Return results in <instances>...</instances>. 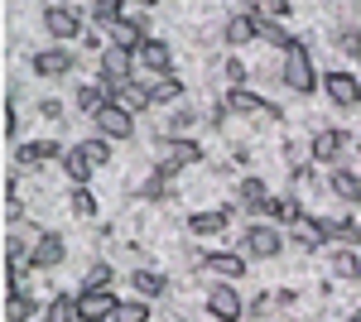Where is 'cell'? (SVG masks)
<instances>
[{"label":"cell","mask_w":361,"mask_h":322,"mask_svg":"<svg viewBox=\"0 0 361 322\" xmlns=\"http://www.w3.org/2000/svg\"><path fill=\"white\" fill-rule=\"evenodd\" d=\"M130 289H135V298H145V303H159V298L169 294V279L159 269H135V274H130Z\"/></svg>","instance_id":"cell-22"},{"label":"cell","mask_w":361,"mask_h":322,"mask_svg":"<svg viewBox=\"0 0 361 322\" xmlns=\"http://www.w3.org/2000/svg\"><path fill=\"white\" fill-rule=\"evenodd\" d=\"M164 197H173V178L149 173V178H145V202H164Z\"/></svg>","instance_id":"cell-36"},{"label":"cell","mask_w":361,"mask_h":322,"mask_svg":"<svg viewBox=\"0 0 361 322\" xmlns=\"http://www.w3.org/2000/svg\"><path fill=\"white\" fill-rule=\"evenodd\" d=\"M78 149H82L87 159H92V168L111 163V154H116V144H111V140H102V135H87V140H78Z\"/></svg>","instance_id":"cell-30"},{"label":"cell","mask_w":361,"mask_h":322,"mask_svg":"<svg viewBox=\"0 0 361 322\" xmlns=\"http://www.w3.org/2000/svg\"><path fill=\"white\" fill-rule=\"evenodd\" d=\"M347 149H352V130H333V125L313 130V140H308V159L323 163V168H337Z\"/></svg>","instance_id":"cell-4"},{"label":"cell","mask_w":361,"mask_h":322,"mask_svg":"<svg viewBox=\"0 0 361 322\" xmlns=\"http://www.w3.org/2000/svg\"><path fill=\"white\" fill-rule=\"evenodd\" d=\"M111 279H116V269H111V260H97V265L87 269L82 289H111Z\"/></svg>","instance_id":"cell-35"},{"label":"cell","mask_w":361,"mask_h":322,"mask_svg":"<svg viewBox=\"0 0 361 322\" xmlns=\"http://www.w3.org/2000/svg\"><path fill=\"white\" fill-rule=\"evenodd\" d=\"M241 250H246L250 260H275L279 250H284V236H279V226H270V221H250L246 236H241Z\"/></svg>","instance_id":"cell-7"},{"label":"cell","mask_w":361,"mask_h":322,"mask_svg":"<svg viewBox=\"0 0 361 322\" xmlns=\"http://www.w3.org/2000/svg\"><path fill=\"white\" fill-rule=\"evenodd\" d=\"M222 78H226V92H231V87H246L250 68L241 63V58H222Z\"/></svg>","instance_id":"cell-37"},{"label":"cell","mask_w":361,"mask_h":322,"mask_svg":"<svg viewBox=\"0 0 361 322\" xmlns=\"http://www.w3.org/2000/svg\"><path fill=\"white\" fill-rule=\"evenodd\" d=\"M121 298L111 289H78V322H111Z\"/></svg>","instance_id":"cell-9"},{"label":"cell","mask_w":361,"mask_h":322,"mask_svg":"<svg viewBox=\"0 0 361 322\" xmlns=\"http://www.w3.org/2000/svg\"><path fill=\"white\" fill-rule=\"evenodd\" d=\"M68 212L82 216V221H92V216L102 212V202H97V192H92V188H73V192H68Z\"/></svg>","instance_id":"cell-29"},{"label":"cell","mask_w":361,"mask_h":322,"mask_svg":"<svg viewBox=\"0 0 361 322\" xmlns=\"http://www.w3.org/2000/svg\"><path fill=\"white\" fill-rule=\"evenodd\" d=\"M173 78V49H169L164 39H145L135 49V82H164Z\"/></svg>","instance_id":"cell-3"},{"label":"cell","mask_w":361,"mask_h":322,"mask_svg":"<svg viewBox=\"0 0 361 322\" xmlns=\"http://www.w3.org/2000/svg\"><path fill=\"white\" fill-rule=\"evenodd\" d=\"M145 39H149V20H145V10H140L135 20L126 15L116 29H106V49H121V54H135Z\"/></svg>","instance_id":"cell-13"},{"label":"cell","mask_w":361,"mask_h":322,"mask_svg":"<svg viewBox=\"0 0 361 322\" xmlns=\"http://www.w3.org/2000/svg\"><path fill=\"white\" fill-rule=\"evenodd\" d=\"M20 135V106H15V97H5V140H15Z\"/></svg>","instance_id":"cell-38"},{"label":"cell","mask_w":361,"mask_h":322,"mask_svg":"<svg viewBox=\"0 0 361 322\" xmlns=\"http://www.w3.org/2000/svg\"><path fill=\"white\" fill-rule=\"evenodd\" d=\"M29 318H39L34 294H5V322H29Z\"/></svg>","instance_id":"cell-27"},{"label":"cell","mask_w":361,"mask_h":322,"mask_svg":"<svg viewBox=\"0 0 361 322\" xmlns=\"http://www.w3.org/2000/svg\"><path fill=\"white\" fill-rule=\"evenodd\" d=\"M63 154H68V149H63L58 140H34V144H20V149H15V168H29V173H34L39 163H63Z\"/></svg>","instance_id":"cell-17"},{"label":"cell","mask_w":361,"mask_h":322,"mask_svg":"<svg viewBox=\"0 0 361 322\" xmlns=\"http://www.w3.org/2000/svg\"><path fill=\"white\" fill-rule=\"evenodd\" d=\"M39 116H44V120H63V101H58V97H44V101H39Z\"/></svg>","instance_id":"cell-39"},{"label":"cell","mask_w":361,"mask_h":322,"mask_svg":"<svg viewBox=\"0 0 361 322\" xmlns=\"http://www.w3.org/2000/svg\"><path fill=\"white\" fill-rule=\"evenodd\" d=\"M126 15H130L126 0H97V5H87V20H92L97 29H116Z\"/></svg>","instance_id":"cell-23"},{"label":"cell","mask_w":361,"mask_h":322,"mask_svg":"<svg viewBox=\"0 0 361 322\" xmlns=\"http://www.w3.org/2000/svg\"><path fill=\"white\" fill-rule=\"evenodd\" d=\"M328 269H333V279H342V284H357L361 279V255L347 250V245H337L333 255H328Z\"/></svg>","instance_id":"cell-24"},{"label":"cell","mask_w":361,"mask_h":322,"mask_svg":"<svg viewBox=\"0 0 361 322\" xmlns=\"http://www.w3.org/2000/svg\"><path fill=\"white\" fill-rule=\"evenodd\" d=\"M207 318L212 322H241L246 318V303H241V294L231 284H212L207 289Z\"/></svg>","instance_id":"cell-12"},{"label":"cell","mask_w":361,"mask_h":322,"mask_svg":"<svg viewBox=\"0 0 361 322\" xmlns=\"http://www.w3.org/2000/svg\"><path fill=\"white\" fill-rule=\"evenodd\" d=\"M183 97H188V92H183L178 78H164V82L149 87V101H154V106H183Z\"/></svg>","instance_id":"cell-26"},{"label":"cell","mask_w":361,"mask_h":322,"mask_svg":"<svg viewBox=\"0 0 361 322\" xmlns=\"http://www.w3.org/2000/svg\"><path fill=\"white\" fill-rule=\"evenodd\" d=\"M226 226H231V207H202V212L188 216V236H222Z\"/></svg>","instance_id":"cell-18"},{"label":"cell","mask_w":361,"mask_h":322,"mask_svg":"<svg viewBox=\"0 0 361 322\" xmlns=\"http://www.w3.org/2000/svg\"><path fill=\"white\" fill-rule=\"evenodd\" d=\"M68 260V241L58 231H44V241L34 245V269H58Z\"/></svg>","instance_id":"cell-20"},{"label":"cell","mask_w":361,"mask_h":322,"mask_svg":"<svg viewBox=\"0 0 361 322\" xmlns=\"http://www.w3.org/2000/svg\"><path fill=\"white\" fill-rule=\"evenodd\" d=\"M270 197H275L270 183H265L260 173H246V178H241V188H236V207H241V212H260Z\"/></svg>","instance_id":"cell-19"},{"label":"cell","mask_w":361,"mask_h":322,"mask_svg":"<svg viewBox=\"0 0 361 322\" xmlns=\"http://www.w3.org/2000/svg\"><path fill=\"white\" fill-rule=\"evenodd\" d=\"M92 125H97V135H102V140H111V144L135 140V111H126L121 101H116V106H106L97 120H92Z\"/></svg>","instance_id":"cell-11"},{"label":"cell","mask_w":361,"mask_h":322,"mask_svg":"<svg viewBox=\"0 0 361 322\" xmlns=\"http://www.w3.org/2000/svg\"><path fill=\"white\" fill-rule=\"evenodd\" d=\"M82 49H87V54H97V58L106 54V44H102V34H97V29H87V34H82Z\"/></svg>","instance_id":"cell-40"},{"label":"cell","mask_w":361,"mask_h":322,"mask_svg":"<svg viewBox=\"0 0 361 322\" xmlns=\"http://www.w3.org/2000/svg\"><path fill=\"white\" fill-rule=\"evenodd\" d=\"M279 82H284L294 97H313V92L323 87V78H318V68H313V58H308L304 44H294V49L284 54V63H279Z\"/></svg>","instance_id":"cell-1"},{"label":"cell","mask_w":361,"mask_h":322,"mask_svg":"<svg viewBox=\"0 0 361 322\" xmlns=\"http://www.w3.org/2000/svg\"><path fill=\"white\" fill-rule=\"evenodd\" d=\"M250 39H260V25H255V10H231L222 25V44L226 49H246Z\"/></svg>","instance_id":"cell-15"},{"label":"cell","mask_w":361,"mask_h":322,"mask_svg":"<svg viewBox=\"0 0 361 322\" xmlns=\"http://www.w3.org/2000/svg\"><path fill=\"white\" fill-rule=\"evenodd\" d=\"M44 29L68 49L73 39H82V34H87V20H82L78 5H44Z\"/></svg>","instance_id":"cell-5"},{"label":"cell","mask_w":361,"mask_h":322,"mask_svg":"<svg viewBox=\"0 0 361 322\" xmlns=\"http://www.w3.org/2000/svg\"><path fill=\"white\" fill-rule=\"evenodd\" d=\"M289 241L294 250H304V255H318V250H328V226H323V216L318 212H299L294 216V226H289Z\"/></svg>","instance_id":"cell-6"},{"label":"cell","mask_w":361,"mask_h":322,"mask_svg":"<svg viewBox=\"0 0 361 322\" xmlns=\"http://www.w3.org/2000/svg\"><path fill=\"white\" fill-rule=\"evenodd\" d=\"M197 125V111L183 101V106H173V116H169V140H183V130H193Z\"/></svg>","instance_id":"cell-34"},{"label":"cell","mask_w":361,"mask_h":322,"mask_svg":"<svg viewBox=\"0 0 361 322\" xmlns=\"http://www.w3.org/2000/svg\"><path fill=\"white\" fill-rule=\"evenodd\" d=\"M328 192H333L342 207H357V202H361V173L352 168V163H337V168H328Z\"/></svg>","instance_id":"cell-16"},{"label":"cell","mask_w":361,"mask_h":322,"mask_svg":"<svg viewBox=\"0 0 361 322\" xmlns=\"http://www.w3.org/2000/svg\"><path fill=\"white\" fill-rule=\"evenodd\" d=\"M111 322H154V303H145V298H121V308H116Z\"/></svg>","instance_id":"cell-28"},{"label":"cell","mask_w":361,"mask_h":322,"mask_svg":"<svg viewBox=\"0 0 361 322\" xmlns=\"http://www.w3.org/2000/svg\"><path fill=\"white\" fill-rule=\"evenodd\" d=\"M352 322H361V313H357V318H352Z\"/></svg>","instance_id":"cell-41"},{"label":"cell","mask_w":361,"mask_h":322,"mask_svg":"<svg viewBox=\"0 0 361 322\" xmlns=\"http://www.w3.org/2000/svg\"><path fill=\"white\" fill-rule=\"evenodd\" d=\"M202 274H212L217 284H236L241 274H246V255H236V250H207L202 260H197Z\"/></svg>","instance_id":"cell-10"},{"label":"cell","mask_w":361,"mask_h":322,"mask_svg":"<svg viewBox=\"0 0 361 322\" xmlns=\"http://www.w3.org/2000/svg\"><path fill=\"white\" fill-rule=\"evenodd\" d=\"M328 322H333V318H328Z\"/></svg>","instance_id":"cell-42"},{"label":"cell","mask_w":361,"mask_h":322,"mask_svg":"<svg viewBox=\"0 0 361 322\" xmlns=\"http://www.w3.org/2000/svg\"><path fill=\"white\" fill-rule=\"evenodd\" d=\"M58 168H63V178H68L73 188H87V183H92V173H97V168H92V159H87L78 144H68V154H63V163H58Z\"/></svg>","instance_id":"cell-21"},{"label":"cell","mask_w":361,"mask_h":322,"mask_svg":"<svg viewBox=\"0 0 361 322\" xmlns=\"http://www.w3.org/2000/svg\"><path fill=\"white\" fill-rule=\"evenodd\" d=\"M323 97H328L337 111H357V106H361V82H357V73H342V68H333V73L323 78Z\"/></svg>","instance_id":"cell-8"},{"label":"cell","mask_w":361,"mask_h":322,"mask_svg":"<svg viewBox=\"0 0 361 322\" xmlns=\"http://www.w3.org/2000/svg\"><path fill=\"white\" fill-rule=\"evenodd\" d=\"M250 10H255V5H250ZM255 25H260V39H265V44H270V49H279V54H289V49H294V44H299V39H294V34H289V29L279 25V20H265V15H260V10H255Z\"/></svg>","instance_id":"cell-25"},{"label":"cell","mask_w":361,"mask_h":322,"mask_svg":"<svg viewBox=\"0 0 361 322\" xmlns=\"http://www.w3.org/2000/svg\"><path fill=\"white\" fill-rule=\"evenodd\" d=\"M29 68H34L39 78H68V73L78 68V58H73V49L54 44V49H39V54H29Z\"/></svg>","instance_id":"cell-14"},{"label":"cell","mask_w":361,"mask_h":322,"mask_svg":"<svg viewBox=\"0 0 361 322\" xmlns=\"http://www.w3.org/2000/svg\"><path fill=\"white\" fill-rule=\"evenodd\" d=\"M260 216H265L270 226H275V221H289V226H294V216H299V202H289V197H270V202L260 207Z\"/></svg>","instance_id":"cell-31"},{"label":"cell","mask_w":361,"mask_h":322,"mask_svg":"<svg viewBox=\"0 0 361 322\" xmlns=\"http://www.w3.org/2000/svg\"><path fill=\"white\" fill-rule=\"evenodd\" d=\"M333 49L342 58H361V29H352V25L333 29Z\"/></svg>","instance_id":"cell-32"},{"label":"cell","mask_w":361,"mask_h":322,"mask_svg":"<svg viewBox=\"0 0 361 322\" xmlns=\"http://www.w3.org/2000/svg\"><path fill=\"white\" fill-rule=\"evenodd\" d=\"M193 163H202V144L197 140H169V135H159V159H154V173H164V178H178L183 168H193Z\"/></svg>","instance_id":"cell-2"},{"label":"cell","mask_w":361,"mask_h":322,"mask_svg":"<svg viewBox=\"0 0 361 322\" xmlns=\"http://www.w3.org/2000/svg\"><path fill=\"white\" fill-rule=\"evenodd\" d=\"M121 106L126 111H149L154 106V101H149V87H145V82H126V87H121Z\"/></svg>","instance_id":"cell-33"}]
</instances>
